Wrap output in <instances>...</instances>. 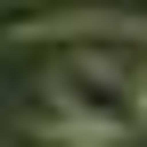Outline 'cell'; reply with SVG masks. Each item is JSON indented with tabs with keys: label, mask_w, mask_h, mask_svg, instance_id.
<instances>
[{
	"label": "cell",
	"mask_w": 147,
	"mask_h": 147,
	"mask_svg": "<svg viewBox=\"0 0 147 147\" xmlns=\"http://www.w3.org/2000/svg\"><path fill=\"white\" fill-rule=\"evenodd\" d=\"M8 147H115V139H98V131H82V123H65V115H49V123H16Z\"/></svg>",
	"instance_id": "obj_2"
},
{
	"label": "cell",
	"mask_w": 147,
	"mask_h": 147,
	"mask_svg": "<svg viewBox=\"0 0 147 147\" xmlns=\"http://www.w3.org/2000/svg\"><path fill=\"white\" fill-rule=\"evenodd\" d=\"M139 98L147 90H131V74L106 65V57H65L57 74H49V115L82 123V131H98V139H123L131 123H147Z\"/></svg>",
	"instance_id": "obj_1"
},
{
	"label": "cell",
	"mask_w": 147,
	"mask_h": 147,
	"mask_svg": "<svg viewBox=\"0 0 147 147\" xmlns=\"http://www.w3.org/2000/svg\"><path fill=\"white\" fill-rule=\"evenodd\" d=\"M139 115H147V98H139Z\"/></svg>",
	"instance_id": "obj_3"
}]
</instances>
